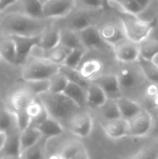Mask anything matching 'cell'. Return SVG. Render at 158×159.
I'll return each instance as SVG.
<instances>
[{
	"mask_svg": "<svg viewBox=\"0 0 158 159\" xmlns=\"http://www.w3.org/2000/svg\"><path fill=\"white\" fill-rule=\"evenodd\" d=\"M51 19L33 18L23 13H10L0 20V29L7 34L35 36L51 26Z\"/></svg>",
	"mask_w": 158,
	"mask_h": 159,
	"instance_id": "obj_1",
	"label": "cell"
},
{
	"mask_svg": "<svg viewBox=\"0 0 158 159\" xmlns=\"http://www.w3.org/2000/svg\"><path fill=\"white\" fill-rule=\"evenodd\" d=\"M42 102L49 117L58 121L62 127L77 112L82 110L63 93L45 92L36 96Z\"/></svg>",
	"mask_w": 158,
	"mask_h": 159,
	"instance_id": "obj_2",
	"label": "cell"
},
{
	"mask_svg": "<svg viewBox=\"0 0 158 159\" xmlns=\"http://www.w3.org/2000/svg\"><path fill=\"white\" fill-rule=\"evenodd\" d=\"M122 28L125 36L130 41L139 44L142 40L148 38L152 30L157 24V19L155 17L151 20H142L139 16L128 14L121 15Z\"/></svg>",
	"mask_w": 158,
	"mask_h": 159,
	"instance_id": "obj_3",
	"label": "cell"
},
{
	"mask_svg": "<svg viewBox=\"0 0 158 159\" xmlns=\"http://www.w3.org/2000/svg\"><path fill=\"white\" fill-rule=\"evenodd\" d=\"M61 65L55 64L43 58L33 57L23 63L21 76L25 81L47 80L60 73Z\"/></svg>",
	"mask_w": 158,
	"mask_h": 159,
	"instance_id": "obj_4",
	"label": "cell"
},
{
	"mask_svg": "<svg viewBox=\"0 0 158 159\" xmlns=\"http://www.w3.org/2000/svg\"><path fill=\"white\" fill-rule=\"evenodd\" d=\"M93 127V120L90 114L85 109L74 115L66 124V128L77 137H88Z\"/></svg>",
	"mask_w": 158,
	"mask_h": 159,
	"instance_id": "obj_5",
	"label": "cell"
},
{
	"mask_svg": "<svg viewBox=\"0 0 158 159\" xmlns=\"http://www.w3.org/2000/svg\"><path fill=\"white\" fill-rule=\"evenodd\" d=\"M40 34L35 35V36H22V35H17V34H8L12 38L15 44L17 66L22 65L27 61L33 48L38 45Z\"/></svg>",
	"mask_w": 158,
	"mask_h": 159,
	"instance_id": "obj_6",
	"label": "cell"
},
{
	"mask_svg": "<svg viewBox=\"0 0 158 159\" xmlns=\"http://www.w3.org/2000/svg\"><path fill=\"white\" fill-rule=\"evenodd\" d=\"M129 121V137H143L147 135L153 128V117L151 114L142 110Z\"/></svg>",
	"mask_w": 158,
	"mask_h": 159,
	"instance_id": "obj_7",
	"label": "cell"
},
{
	"mask_svg": "<svg viewBox=\"0 0 158 159\" xmlns=\"http://www.w3.org/2000/svg\"><path fill=\"white\" fill-rule=\"evenodd\" d=\"M76 6V0H47L43 5V17L61 18L69 15Z\"/></svg>",
	"mask_w": 158,
	"mask_h": 159,
	"instance_id": "obj_8",
	"label": "cell"
},
{
	"mask_svg": "<svg viewBox=\"0 0 158 159\" xmlns=\"http://www.w3.org/2000/svg\"><path fill=\"white\" fill-rule=\"evenodd\" d=\"M115 58L124 63H132L139 58V44L134 43L127 37L112 46Z\"/></svg>",
	"mask_w": 158,
	"mask_h": 159,
	"instance_id": "obj_9",
	"label": "cell"
},
{
	"mask_svg": "<svg viewBox=\"0 0 158 159\" xmlns=\"http://www.w3.org/2000/svg\"><path fill=\"white\" fill-rule=\"evenodd\" d=\"M90 82L98 85L109 100H117L123 96L116 75L108 74L97 75Z\"/></svg>",
	"mask_w": 158,
	"mask_h": 159,
	"instance_id": "obj_10",
	"label": "cell"
},
{
	"mask_svg": "<svg viewBox=\"0 0 158 159\" xmlns=\"http://www.w3.org/2000/svg\"><path fill=\"white\" fill-rule=\"evenodd\" d=\"M141 70L138 71L135 68H130L129 66H124L119 69L116 74V77L122 91V94L126 91H131L139 87L141 79Z\"/></svg>",
	"mask_w": 158,
	"mask_h": 159,
	"instance_id": "obj_11",
	"label": "cell"
},
{
	"mask_svg": "<svg viewBox=\"0 0 158 159\" xmlns=\"http://www.w3.org/2000/svg\"><path fill=\"white\" fill-rule=\"evenodd\" d=\"M83 47L88 49H101L109 46L102 37L99 28L95 25H89L78 32Z\"/></svg>",
	"mask_w": 158,
	"mask_h": 159,
	"instance_id": "obj_12",
	"label": "cell"
},
{
	"mask_svg": "<svg viewBox=\"0 0 158 159\" xmlns=\"http://www.w3.org/2000/svg\"><path fill=\"white\" fill-rule=\"evenodd\" d=\"M102 125L105 134L111 139H121L129 136V121L124 118L103 120Z\"/></svg>",
	"mask_w": 158,
	"mask_h": 159,
	"instance_id": "obj_13",
	"label": "cell"
},
{
	"mask_svg": "<svg viewBox=\"0 0 158 159\" xmlns=\"http://www.w3.org/2000/svg\"><path fill=\"white\" fill-rule=\"evenodd\" d=\"M38 49H39L40 53L35 54L32 57L43 58V59H46V60H47L55 64H58V65H61L63 63L67 55L71 51V48H69L61 44H59L56 47H54L53 48L48 49V50H42L40 48H38Z\"/></svg>",
	"mask_w": 158,
	"mask_h": 159,
	"instance_id": "obj_14",
	"label": "cell"
},
{
	"mask_svg": "<svg viewBox=\"0 0 158 159\" xmlns=\"http://www.w3.org/2000/svg\"><path fill=\"white\" fill-rule=\"evenodd\" d=\"M116 103L121 117L126 120H129L133 118L135 116H137L139 113H141L143 110L139 102L126 96H122L121 98L117 99Z\"/></svg>",
	"mask_w": 158,
	"mask_h": 159,
	"instance_id": "obj_15",
	"label": "cell"
},
{
	"mask_svg": "<svg viewBox=\"0 0 158 159\" xmlns=\"http://www.w3.org/2000/svg\"><path fill=\"white\" fill-rule=\"evenodd\" d=\"M35 99V96L31 93L25 87L23 89L16 90L10 97V105L13 112L22 111Z\"/></svg>",
	"mask_w": 158,
	"mask_h": 159,
	"instance_id": "obj_16",
	"label": "cell"
},
{
	"mask_svg": "<svg viewBox=\"0 0 158 159\" xmlns=\"http://www.w3.org/2000/svg\"><path fill=\"white\" fill-rule=\"evenodd\" d=\"M20 131L18 129V128H15L14 129L7 133V140L1 151L3 152L4 155L20 157L21 152H20Z\"/></svg>",
	"mask_w": 158,
	"mask_h": 159,
	"instance_id": "obj_17",
	"label": "cell"
},
{
	"mask_svg": "<svg viewBox=\"0 0 158 159\" xmlns=\"http://www.w3.org/2000/svg\"><path fill=\"white\" fill-rule=\"evenodd\" d=\"M99 30L102 39L111 46L126 37L123 28L114 23H107Z\"/></svg>",
	"mask_w": 158,
	"mask_h": 159,
	"instance_id": "obj_18",
	"label": "cell"
},
{
	"mask_svg": "<svg viewBox=\"0 0 158 159\" xmlns=\"http://www.w3.org/2000/svg\"><path fill=\"white\" fill-rule=\"evenodd\" d=\"M69 99H71L80 108L87 107V89L72 82H68L65 89L62 92Z\"/></svg>",
	"mask_w": 158,
	"mask_h": 159,
	"instance_id": "obj_19",
	"label": "cell"
},
{
	"mask_svg": "<svg viewBox=\"0 0 158 159\" xmlns=\"http://www.w3.org/2000/svg\"><path fill=\"white\" fill-rule=\"evenodd\" d=\"M107 97L102 89L96 84L90 82L87 89V107L91 109H99L105 102Z\"/></svg>",
	"mask_w": 158,
	"mask_h": 159,
	"instance_id": "obj_20",
	"label": "cell"
},
{
	"mask_svg": "<svg viewBox=\"0 0 158 159\" xmlns=\"http://www.w3.org/2000/svg\"><path fill=\"white\" fill-rule=\"evenodd\" d=\"M60 44V29L48 27L41 34L37 45L42 50H48Z\"/></svg>",
	"mask_w": 158,
	"mask_h": 159,
	"instance_id": "obj_21",
	"label": "cell"
},
{
	"mask_svg": "<svg viewBox=\"0 0 158 159\" xmlns=\"http://www.w3.org/2000/svg\"><path fill=\"white\" fill-rule=\"evenodd\" d=\"M36 129L40 131L42 138H45L47 140L57 137L63 132V127L58 121L49 116L42 123H40L36 127Z\"/></svg>",
	"mask_w": 158,
	"mask_h": 159,
	"instance_id": "obj_22",
	"label": "cell"
},
{
	"mask_svg": "<svg viewBox=\"0 0 158 159\" xmlns=\"http://www.w3.org/2000/svg\"><path fill=\"white\" fill-rule=\"evenodd\" d=\"M0 57L7 62L17 65L15 44L8 34L0 39Z\"/></svg>",
	"mask_w": 158,
	"mask_h": 159,
	"instance_id": "obj_23",
	"label": "cell"
},
{
	"mask_svg": "<svg viewBox=\"0 0 158 159\" xmlns=\"http://www.w3.org/2000/svg\"><path fill=\"white\" fill-rule=\"evenodd\" d=\"M60 44L71 49L77 48H84L81 43L78 32L69 27L60 29Z\"/></svg>",
	"mask_w": 158,
	"mask_h": 159,
	"instance_id": "obj_24",
	"label": "cell"
},
{
	"mask_svg": "<svg viewBox=\"0 0 158 159\" xmlns=\"http://www.w3.org/2000/svg\"><path fill=\"white\" fill-rule=\"evenodd\" d=\"M42 135L40 131L36 128L32 126H29L27 129L20 131V152L22 153L24 150L35 144L38 141H40Z\"/></svg>",
	"mask_w": 158,
	"mask_h": 159,
	"instance_id": "obj_25",
	"label": "cell"
},
{
	"mask_svg": "<svg viewBox=\"0 0 158 159\" xmlns=\"http://www.w3.org/2000/svg\"><path fill=\"white\" fill-rule=\"evenodd\" d=\"M102 69V63L99 60H88L81 63L77 68L80 75L87 80H91L101 73Z\"/></svg>",
	"mask_w": 158,
	"mask_h": 159,
	"instance_id": "obj_26",
	"label": "cell"
},
{
	"mask_svg": "<svg viewBox=\"0 0 158 159\" xmlns=\"http://www.w3.org/2000/svg\"><path fill=\"white\" fill-rule=\"evenodd\" d=\"M89 25H92L91 15L88 12H87L86 10H80V11L74 13L70 18L67 27H69L76 32H79L80 30H83Z\"/></svg>",
	"mask_w": 158,
	"mask_h": 159,
	"instance_id": "obj_27",
	"label": "cell"
},
{
	"mask_svg": "<svg viewBox=\"0 0 158 159\" xmlns=\"http://www.w3.org/2000/svg\"><path fill=\"white\" fill-rule=\"evenodd\" d=\"M137 63L142 74L153 84L158 85V65L154 61L144 60L142 58H138Z\"/></svg>",
	"mask_w": 158,
	"mask_h": 159,
	"instance_id": "obj_28",
	"label": "cell"
},
{
	"mask_svg": "<svg viewBox=\"0 0 158 159\" xmlns=\"http://www.w3.org/2000/svg\"><path fill=\"white\" fill-rule=\"evenodd\" d=\"M158 55V41L144 39L139 43V57L148 61H154Z\"/></svg>",
	"mask_w": 158,
	"mask_h": 159,
	"instance_id": "obj_29",
	"label": "cell"
},
{
	"mask_svg": "<svg viewBox=\"0 0 158 159\" xmlns=\"http://www.w3.org/2000/svg\"><path fill=\"white\" fill-rule=\"evenodd\" d=\"M46 142L47 139L41 138L35 144L24 150L21 153L23 159H45L46 157Z\"/></svg>",
	"mask_w": 158,
	"mask_h": 159,
	"instance_id": "obj_30",
	"label": "cell"
},
{
	"mask_svg": "<svg viewBox=\"0 0 158 159\" xmlns=\"http://www.w3.org/2000/svg\"><path fill=\"white\" fill-rule=\"evenodd\" d=\"M99 110L103 120H114L117 118H122L116 103V100L107 99V101L99 108Z\"/></svg>",
	"mask_w": 158,
	"mask_h": 159,
	"instance_id": "obj_31",
	"label": "cell"
},
{
	"mask_svg": "<svg viewBox=\"0 0 158 159\" xmlns=\"http://www.w3.org/2000/svg\"><path fill=\"white\" fill-rule=\"evenodd\" d=\"M60 72L62 75H65V77L68 79L69 82H72V83H74L76 85H79L80 87L84 88L85 89H87L88 88L89 84H90V81L85 79L80 75V73L78 72L77 69H73V68L66 67L64 65H61Z\"/></svg>",
	"mask_w": 158,
	"mask_h": 159,
	"instance_id": "obj_32",
	"label": "cell"
},
{
	"mask_svg": "<svg viewBox=\"0 0 158 159\" xmlns=\"http://www.w3.org/2000/svg\"><path fill=\"white\" fill-rule=\"evenodd\" d=\"M22 12L33 18H44L43 17V4L40 0H21Z\"/></svg>",
	"mask_w": 158,
	"mask_h": 159,
	"instance_id": "obj_33",
	"label": "cell"
},
{
	"mask_svg": "<svg viewBox=\"0 0 158 159\" xmlns=\"http://www.w3.org/2000/svg\"><path fill=\"white\" fill-rule=\"evenodd\" d=\"M84 148H85V146L80 141L71 140L62 144L58 155L60 156L61 159H68Z\"/></svg>",
	"mask_w": 158,
	"mask_h": 159,
	"instance_id": "obj_34",
	"label": "cell"
},
{
	"mask_svg": "<svg viewBox=\"0 0 158 159\" xmlns=\"http://www.w3.org/2000/svg\"><path fill=\"white\" fill-rule=\"evenodd\" d=\"M87 49L85 48H73L67 55L66 59L64 60L63 63L61 65H64L69 68L77 69L79 65L81 64V61L83 60V57L86 53Z\"/></svg>",
	"mask_w": 158,
	"mask_h": 159,
	"instance_id": "obj_35",
	"label": "cell"
},
{
	"mask_svg": "<svg viewBox=\"0 0 158 159\" xmlns=\"http://www.w3.org/2000/svg\"><path fill=\"white\" fill-rule=\"evenodd\" d=\"M17 128L16 118L14 112L8 110H1L0 111V131H4L6 133Z\"/></svg>",
	"mask_w": 158,
	"mask_h": 159,
	"instance_id": "obj_36",
	"label": "cell"
},
{
	"mask_svg": "<svg viewBox=\"0 0 158 159\" xmlns=\"http://www.w3.org/2000/svg\"><path fill=\"white\" fill-rule=\"evenodd\" d=\"M68 79L65 77L64 75H62L61 72L52 76L49 79V89L48 92L51 93H62L63 90L65 89L67 84H68Z\"/></svg>",
	"mask_w": 158,
	"mask_h": 159,
	"instance_id": "obj_37",
	"label": "cell"
},
{
	"mask_svg": "<svg viewBox=\"0 0 158 159\" xmlns=\"http://www.w3.org/2000/svg\"><path fill=\"white\" fill-rule=\"evenodd\" d=\"M25 88L31 91L35 97L47 92L49 89V79L47 80H36V81H26Z\"/></svg>",
	"mask_w": 158,
	"mask_h": 159,
	"instance_id": "obj_38",
	"label": "cell"
},
{
	"mask_svg": "<svg viewBox=\"0 0 158 159\" xmlns=\"http://www.w3.org/2000/svg\"><path fill=\"white\" fill-rule=\"evenodd\" d=\"M25 111H26L27 115L31 117V119H33V118H35L38 116H40L45 111V107L43 106V104L39 101V99L37 97H35V99L27 106Z\"/></svg>",
	"mask_w": 158,
	"mask_h": 159,
	"instance_id": "obj_39",
	"label": "cell"
},
{
	"mask_svg": "<svg viewBox=\"0 0 158 159\" xmlns=\"http://www.w3.org/2000/svg\"><path fill=\"white\" fill-rule=\"evenodd\" d=\"M14 114H15V118H16V125L20 131L24 130L30 126L31 117L27 115L25 110L14 112Z\"/></svg>",
	"mask_w": 158,
	"mask_h": 159,
	"instance_id": "obj_40",
	"label": "cell"
},
{
	"mask_svg": "<svg viewBox=\"0 0 158 159\" xmlns=\"http://www.w3.org/2000/svg\"><path fill=\"white\" fill-rule=\"evenodd\" d=\"M119 1L129 14L139 16L144 10V8H142L135 0H119Z\"/></svg>",
	"mask_w": 158,
	"mask_h": 159,
	"instance_id": "obj_41",
	"label": "cell"
},
{
	"mask_svg": "<svg viewBox=\"0 0 158 159\" xmlns=\"http://www.w3.org/2000/svg\"><path fill=\"white\" fill-rule=\"evenodd\" d=\"M136 157L137 159H158V145H152L145 148Z\"/></svg>",
	"mask_w": 158,
	"mask_h": 159,
	"instance_id": "obj_42",
	"label": "cell"
},
{
	"mask_svg": "<svg viewBox=\"0 0 158 159\" xmlns=\"http://www.w3.org/2000/svg\"><path fill=\"white\" fill-rule=\"evenodd\" d=\"M77 3L88 9H100L105 7L102 0H76Z\"/></svg>",
	"mask_w": 158,
	"mask_h": 159,
	"instance_id": "obj_43",
	"label": "cell"
},
{
	"mask_svg": "<svg viewBox=\"0 0 158 159\" xmlns=\"http://www.w3.org/2000/svg\"><path fill=\"white\" fill-rule=\"evenodd\" d=\"M68 159H89V157H88V154L86 148H84Z\"/></svg>",
	"mask_w": 158,
	"mask_h": 159,
	"instance_id": "obj_44",
	"label": "cell"
},
{
	"mask_svg": "<svg viewBox=\"0 0 158 159\" xmlns=\"http://www.w3.org/2000/svg\"><path fill=\"white\" fill-rule=\"evenodd\" d=\"M17 0H0V13L3 12L9 6L14 4Z\"/></svg>",
	"mask_w": 158,
	"mask_h": 159,
	"instance_id": "obj_45",
	"label": "cell"
},
{
	"mask_svg": "<svg viewBox=\"0 0 158 159\" xmlns=\"http://www.w3.org/2000/svg\"><path fill=\"white\" fill-rule=\"evenodd\" d=\"M157 85H156V84H152L151 86H149L148 88H147V89H146V93H147V95L148 96H150V97H154V96H156V94L158 93V89L157 87H156Z\"/></svg>",
	"mask_w": 158,
	"mask_h": 159,
	"instance_id": "obj_46",
	"label": "cell"
},
{
	"mask_svg": "<svg viewBox=\"0 0 158 159\" xmlns=\"http://www.w3.org/2000/svg\"><path fill=\"white\" fill-rule=\"evenodd\" d=\"M6 140H7V133L4 131H0V151H2L5 145Z\"/></svg>",
	"mask_w": 158,
	"mask_h": 159,
	"instance_id": "obj_47",
	"label": "cell"
},
{
	"mask_svg": "<svg viewBox=\"0 0 158 159\" xmlns=\"http://www.w3.org/2000/svg\"><path fill=\"white\" fill-rule=\"evenodd\" d=\"M142 8H146L148 6H149V4H150V2L152 1V0H135Z\"/></svg>",
	"mask_w": 158,
	"mask_h": 159,
	"instance_id": "obj_48",
	"label": "cell"
},
{
	"mask_svg": "<svg viewBox=\"0 0 158 159\" xmlns=\"http://www.w3.org/2000/svg\"><path fill=\"white\" fill-rule=\"evenodd\" d=\"M153 103L156 107H158V93L153 97Z\"/></svg>",
	"mask_w": 158,
	"mask_h": 159,
	"instance_id": "obj_49",
	"label": "cell"
},
{
	"mask_svg": "<svg viewBox=\"0 0 158 159\" xmlns=\"http://www.w3.org/2000/svg\"><path fill=\"white\" fill-rule=\"evenodd\" d=\"M20 157H12V156H6L4 155L2 157H0V159H19Z\"/></svg>",
	"mask_w": 158,
	"mask_h": 159,
	"instance_id": "obj_50",
	"label": "cell"
},
{
	"mask_svg": "<svg viewBox=\"0 0 158 159\" xmlns=\"http://www.w3.org/2000/svg\"><path fill=\"white\" fill-rule=\"evenodd\" d=\"M154 131H155L156 136L158 138V121L155 124V126H154Z\"/></svg>",
	"mask_w": 158,
	"mask_h": 159,
	"instance_id": "obj_51",
	"label": "cell"
},
{
	"mask_svg": "<svg viewBox=\"0 0 158 159\" xmlns=\"http://www.w3.org/2000/svg\"><path fill=\"white\" fill-rule=\"evenodd\" d=\"M49 159H61V157H60V156L57 154V155H55V156H52Z\"/></svg>",
	"mask_w": 158,
	"mask_h": 159,
	"instance_id": "obj_52",
	"label": "cell"
},
{
	"mask_svg": "<svg viewBox=\"0 0 158 159\" xmlns=\"http://www.w3.org/2000/svg\"><path fill=\"white\" fill-rule=\"evenodd\" d=\"M47 1V0H40V2H41V3H42L43 5H44V4H45V3H46Z\"/></svg>",
	"mask_w": 158,
	"mask_h": 159,
	"instance_id": "obj_53",
	"label": "cell"
},
{
	"mask_svg": "<svg viewBox=\"0 0 158 159\" xmlns=\"http://www.w3.org/2000/svg\"><path fill=\"white\" fill-rule=\"evenodd\" d=\"M103 1V3H104V6L106 7V4H107V2H108V0H102Z\"/></svg>",
	"mask_w": 158,
	"mask_h": 159,
	"instance_id": "obj_54",
	"label": "cell"
},
{
	"mask_svg": "<svg viewBox=\"0 0 158 159\" xmlns=\"http://www.w3.org/2000/svg\"><path fill=\"white\" fill-rule=\"evenodd\" d=\"M156 19H157V20H158V12H157V14H156Z\"/></svg>",
	"mask_w": 158,
	"mask_h": 159,
	"instance_id": "obj_55",
	"label": "cell"
},
{
	"mask_svg": "<svg viewBox=\"0 0 158 159\" xmlns=\"http://www.w3.org/2000/svg\"><path fill=\"white\" fill-rule=\"evenodd\" d=\"M130 159H137V157H132V158H130Z\"/></svg>",
	"mask_w": 158,
	"mask_h": 159,
	"instance_id": "obj_56",
	"label": "cell"
}]
</instances>
